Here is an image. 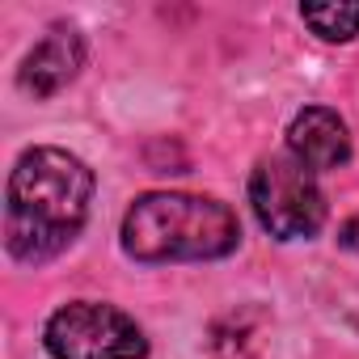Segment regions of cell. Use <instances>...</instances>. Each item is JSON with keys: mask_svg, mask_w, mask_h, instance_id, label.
Instances as JSON below:
<instances>
[{"mask_svg": "<svg viewBox=\"0 0 359 359\" xmlns=\"http://www.w3.org/2000/svg\"><path fill=\"white\" fill-rule=\"evenodd\" d=\"M250 203L258 224L279 241L313 237L325 224V195L317 187V173L304 169L292 152H275L258 161L250 177Z\"/></svg>", "mask_w": 359, "mask_h": 359, "instance_id": "3", "label": "cell"}, {"mask_svg": "<svg viewBox=\"0 0 359 359\" xmlns=\"http://www.w3.org/2000/svg\"><path fill=\"white\" fill-rule=\"evenodd\" d=\"M338 245H342V250H351V254H359V212L338 229Z\"/></svg>", "mask_w": 359, "mask_h": 359, "instance_id": "8", "label": "cell"}, {"mask_svg": "<svg viewBox=\"0 0 359 359\" xmlns=\"http://www.w3.org/2000/svg\"><path fill=\"white\" fill-rule=\"evenodd\" d=\"M241 241L229 203L182 191H152L123 216V250L135 262H203L224 258Z\"/></svg>", "mask_w": 359, "mask_h": 359, "instance_id": "2", "label": "cell"}, {"mask_svg": "<svg viewBox=\"0 0 359 359\" xmlns=\"http://www.w3.org/2000/svg\"><path fill=\"white\" fill-rule=\"evenodd\" d=\"M287 152L313 169V173H325V169H338L346 165L351 156V135H346V123L330 110V106H304L292 127H287Z\"/></svg>", "mask_w": 359, "mask_h": 359, "instance_id": "5", "label": "cell"}, {"mask_svg": "<svg viewBox=\"0 0 359 359\" xmlns=\"http://www.w3.org/2000/svg\"><path fill=\"white\" fill-rule=\"evenodd\" d=\"M93 173L64 148H30L9 173L5 245L18 262H51L89 220Z\"/></svg>", "mask_w": 359, "mask_h": 359, "instance_id": "1", "label": "cell"}, {"mask_svg": "<svg viewBox=\"0 0 359 359\" xmlns=\"http://www.w3.org/2000/svg\"><path fill=\"white\" fill-rule=\"evenodd\" d=\"M85 64V47H81V34L76 30H64L55 26L43 43H34V51L22 60V72H18V85L34 97H51L60 93Z\"/></svg>", "mask_w": 359, "mask_h": 359, "instance_id": "6", "label": "cell"}, {"mask_svg": "<svg viewBox=\"0 0 359 359\" xmlns=\"http://www.w3.org/2000/svg\"><path fill=\"white\" fill-rule=\"evenodd\" d=\"M300 18L325 43H351L359 34V5H304Z\"/></svg>", "mask_w": 359, "mask_h": 359, "instance_id": "7", "label": "cell"}, {"mask_svg": "<svg viewBox=\"0 0 359 359\" xmlns=\"http://www.w3.org/2000/svg\"><path fill=\"white\" fill-rule=\"evenodd\" d=\"M43 342L55 359H144L148 355L144 330L123 309L97 304V300H72L55 309Z\"/></svg>", "mask_w": 359, "mask_h": 359, "instance_id": "4", "label": "cell"}]
</instances>
